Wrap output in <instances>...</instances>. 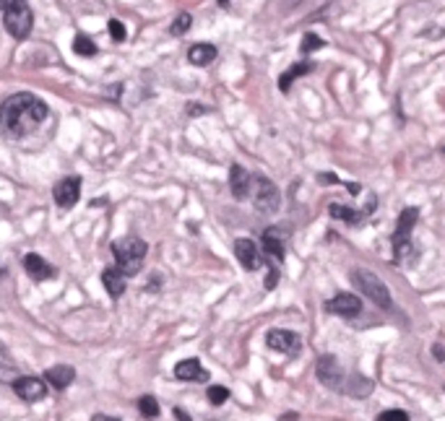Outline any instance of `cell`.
<instances>
[{
  "label": "cell",
  "mask_w": 445,
  "mask_h": 421,
  "mask_svg": "<svg viewBox=\"0 0 445 421\" xmlns=\"http://www.w3.org/2000/svg\"><path fill=\"white\" fill-rule=\"evenodd\" d=\"M49 115L47 104L34 94H13L0 104V127L13 138L31 133Z\"/></svg>",
  "instance_id": "6da1fadb"
},
{
  "label": "cell",
  "mask_w": 445,
  "mask_h": 421,
  "mask_svg": "<svg viewBox=\"0 0 445 421\" xmlns=\"http://www.w3.org/2000/svg\"><path fill=\"white\" fill-rule=\"evenodd\" d=\"M146 242L139 239V237H123V239H115L112 242V255H115V268L125 276H136L143 268V257H146Z\"/></svg>",
  "instance_id": "7a4b0ae2"
},
{
  "label": "cell",
  "mask_w": 445,
  "mask_h": 421,
  "mask_svg": "<svg viewBox=\"0 0 445 421\" xmlns=\"http://www.w3.org/2000/svg\"><path fill=\"white\" fill-rule=\"evenodd\" d=\"M31 24H34V16H31V8L26 0H8V6L3 8V26L8 31L13 40H26L31 34Z\"/></svg>",
  "instance_id": "3957f363"
},
{
  "label": "cell",
  "mask_w": 445,
  "mask_h": 421,
  "mask_svg": "<svg viewBox=\"0 0 445 421\" xmlns=\"http://www.w3.org/2000/svg\"><path fill=\"white\" fill-rule=\"evenodd\" d=\"M352 284H354L370 302H375L377 307H383V310H391V307H393V299H391L388 286L383 284L373 271H367V268H354V271H352Z\"/></svg>",
  "instance_id": "277c9868"
},
{
  "label": "cell",
  "mask_w": 445,
  "mask_h": 421,
  "mask_svg": "<svg viewBox=\"0 0 445 421\" xmlns=\"http://www.w3.org/2000/svg\"><path fill=\"white\" fill-rule=\"evenodd\" d=\"M250 187H253V206H256L258 214L263 216H274L281 206V193L279 187L268 180V177H253L250 180Z\"/></svg>",
  "instance_id": "5b68a950"
},
{
  "label": "cell",
  "mask_w": 445,
  "mask_h": 421,
  "mask_svg": "<svg viewBox=\"0 0 445 421\" xmlns=\"http://www.w3.org/2000/svg\"><path fill=\"white\" fill-rule=\"evenodd\" d=\"M315 374L320 385H326L328 390H341L344 385V370L334 354H323L320 359L315 362Z\"/></svg>",
  "instance_id": "8992f818"
},
{
  "label": "cell",
  "mask_w": 445,
  "mask_h": 421,
  "mask_svg": "<svg viewBox=\"0 0 445 421\" xmlns=\"http://www.w3.org/2000/svg\"><path fill=\"white\" fill-rule=\"evenodd\" d=\"M266 343L268 349L287 354V356H295V354L302 351V338L295 331H287V328H271L266 333Z\"/></svg>",
  "instance_id": "52a82bcc"
},
{
  "label": "cell",
  "mask_w": 445,
  "mask_h": 421,
  "mask_svg": "<svg viewBox=\"0 0 445 421\" xmlns=\"http://www.w3.org/2000/svg\"><path fill=\"white\" fill-rule=\"evenodd\" d=\"M10 388H13V392L19 395L21 401H26V403H37L47 395V385H45V380H40V377H21L19 374L16 380L10 382Z\"/></svg>",
  "instance_id": "ba28073f"
},
{
  "label": "cell",
  "mask_w": 445,
  "mask_h": 421,
  "mask_svg": "<svg viewBox=\"0 0 445 421\" xmlns=\"http://www.w3.org/2000/svg\"><path fill=\"white\" fill-rule=\"evenodd\" d=\"M52 196H55V203L60 208H73L81 198V177H63L52 190Z\"/></svg>",
  "instance_id": "9c48e42d"
},
{
  "label": "cell",
  "mask_w": 445,
  "mask_h": 421,
  "mask_svg": "<svg viewBox=\"0 0 445 421\" xmlns=\"http://www.w3.org/2000/svg\"><path fill=\"white\" fill-rule=\"evenodd\" d=\"M326 310L331 315H338V317H357L362 312V299L357 294H349V292H341L334 299L326 302Z\"/></svg>",
  "instance_id": "30bf717a"
},
{
  "label": "cell",
  "mask_w": 445,
  "mask_h": 421,
  "mask_svg": "<svg viewBox=\"0 0 445 421\" xmlns=\"http://www.w3.org/2000/svg\"><path fill=\"white\" fill-rule=\"evenodd\" d=\"M235 255H237L240 265H242L245 271H258V268L263 265V257L258 253V245L250 237H240L237 242H235Z\"/></svg>",
  "instance_id": "8fae6325"
},
{
  "label": "cell",
  "mask_w": 445,
  "mask_h": 421,
  "mask_svg": "<svg viewBox=\"0 0 445 421\" xmlns=\"http://www.w3.org/2000/svg\"><path fill=\"white\" fill-rule=\"evenodd\" d=\"M263 253H266V260L271 263H281L284 257V232L279 226H268L263 232Z\"/></svg>",
  "instance_id": "7c38bea8"
},
{
  "label": "cell",
  "mask_w": 445,
  "mask_h": 421,
  "mask_svg": "<svg viewBox=\"0 0 445 421\" xmlns=\"http://www.w3.org/2000/svg\"><path fill=\"white\" fill-rule=\"evenodd\" d=\"M24 268H26V273L34 278V281H47L55 276V268L37 253H26L24 255Z\"/></svg>",
  "instance_id": "4fadbf2b"
},
{
  "label": "cell",
  "mask_w": 445,
  "mask_h": 421,
  "mask_svg": "<svg viewBox=\"0 0 445 421\" xmlns=\"http://www.w3.org/2000/svg\"><path fill=\"white\" fill-rule=\"evenodd\" d=\"M250 180L253 177L247 175L245 167H240V164H232L229 167V190H232V196L237 198V200H245L247 193H250Z\"/></svg>",
  "instance_id": "5bb4252c"
},
{
  "label": "cell",
  "mask_w": 445,
  "mask_h": 421,
  "mask_svg": "<svg viewBox=\"0 0 445 421\" xmlns=\"http://www.w3.org/2000/svg\"><path fill=\"white\" fill-rule=\"evenodd\" d=\"M175 377L182 382H206L208 372L201 367L198 359H182L180 364H175Z\"/></svg>",
  "instance_id": "9a60e30c"
},
{
  "label": "cell",
  "mask_w": 445,
  "mask_h": 421,
  "mask_svg": "<svg viewBox=\"0 0 445 421\" xmlns=\"http://www.w3.org/2000/svg\"><path fill=\"white\" fill-rule=\"evenodd\" d=\"M45 380H47L55 390H65L70 382L76 380V370L68 367V364H55V367H49L47 372H45Z\"/></svg>",
  "instance_id": "2e32d148"
},
{
  "label": "cell",
  "mask_w": 445,
  "mask_h": 421,
  "mask_svg": "<svg viewBox=\"0 0 445 421\" xmlns=\"http://www.w3.org/2000/svg\"><path fill=\"white\" fill-rule=\"evenodd\" d=\"M341 390H344L346 395H352V398H367V395L373 392V380L354 372V374H349V377H344Z\"/></svg>",
  "instance_id": "e0dca14e"
},
{
  "label": "cell",
  "mask_w": 445,
  "mask_h": 421,
  "mask_svg": "<svg viewBox=\"0 0 445 421\" xmlns=\"http://www.w3.org/2000/svg\"><path fill=\"white\" fill-rule=\"evenodd\" d=\"M217 52L219 49L214 45H208V42H198L193 47L188 49V60L198 68H203V65H211L214 60H217Z\"/></svg>",
  "instance_id": "ac0fdd59"
},
{
  "label": "cell",
  "mask_w": 445,
  "mask_h": 421,
  "mask_svg": "<svg viewBox=\"0 0 445 421\" xmlns=\"http://www.w3.org/2000/svg\"><path fill=\"white\" fill-rule=\"evenodd\" d=\"M102 281H104V289H107V294L112 296V299L123 296V294H125V289H128V284H125V276L120 273L118 268H104Z\"/></svg>",
  "instance_id": "d6986e66"
},
{
  "label": "cell",
  "mask_w": 445,
  "mask_h": 421,
  "mask_svg": "<svg viewBox=\"0 0 445 421\" xmlns=\"http://www.w3.org/2000/svg\"><path fill=\"white\" fill-rule=\"evenodd\" d=\"M19 377V364L10 356V351L0 343V382H13Z\"/></svg>",
  "instance_id": "ffe728a7"
},
{
  "label": "cell",
  "mask_w": 445,
  "mask_h": 421,
  "mask_svg": "<svg viewBox=\"0 0 445 421\" xmlns=\"http://www.w3.org/2000/svg\"><path fill=\"white\" fill-rule=\"evenodd\" d=\"M313 68H315V65H313V63H307V60H305V63H295V65H289L287 73H281V79H279V88L287 94L289 86H292V81L299 79V76H307V73H310Z\"/></svg>",
  "instance_id": "44dd1931"
},
{
  "label": "cell",
  "mask_w": 445,
  "mask_h": 421,
  "mask_svg": "<svg viewBox=\"0 0 445 421\" xmlns=\"http://www.w3.org/2000/svg\"><path fill=\"white\" fill-rule=\"evenodd\" d=\"M328 214L334 216V219H338V221H346V224H357V221L365 219L362 211H354V208L341 206V203H331V206H328Z\"/></svg>",
  "instance_id": "7402d4cb"
},
{
  "label": "cell",
  "mask_w": 445,
  "mask_h": 421,
  "mask_svg": "<svg viewBox=\"0 0 445 421\" xmlns=\"http://www.w3.org/2000/svg\"><path fill=\"white\" fill-rule=\"evenodd\" d=\"M416 216H419L416 208H404V211L398 214V224H396L393 237H409L412 235V229H414V224H416Z\"/></svg>",
  "instance_id": "603a6c76"
},
{
  "label": "cell",
  "mask_w": 445,
  "mask_h": 421,
  "mask_svg": "<svg viewBox=\"0 0 445 421\" xmlns=\"http://www.w3.org/2000/svg\"><path fill=\"white\" fill-rule=\"evenodd\" d=\"M73 52L81 55V58H94V55H97V45H94L91 37H86V34H76V40H73Z\"/></svg>",
  "instance_id": "cb8c5ba5"
},
{
  "label": "cell",
  "mask_w": 445,
  "mask_h": 421,
  "mask_svg": "<svg viewBox=\"0 0 445 421\" xmlns=\"http://www.w3.org/2000/svg\"><path fill=\"white\" fill-rule=\"evenodd\" d=\"M139 411L143 419H157L159 416V403L154 395H141L139 398Z\"/></svg>",
  "instance_id": "d4e9b609"
},
{
  "label": "cell",
  "mask_w": 445,
  "mask_h": 421,
  "mask_svg": "<svg viewBox=\"0 0 445 421\" xmlns=\"http://www.w3.org/2000/svg\"><path fill=\"white\" fill-rule=\"evenodd\" d=\"M190 24H193V16H190V13H180L178 19L172 21V26H169V34H175V37H182V34L190 29Z\"/></svg>",
  "instance_id": "484cf974"
},
{
  "label": "cell",
  "mask_w": 445,
  "mask_h": 421,
  "mask_svg": "<svg viewBox=\"0 0 445 421\" xmlns=\"http://www.w3.org/2000/svg\"><path fill=\"white\" fill-rule=\"evenodd\" d=\"M320 47H326V42L320 40V37H318V34H313V31H307L305 37H302V52H305V55H310V52H315V49H320Z\"/></svg>",
  "instance_id": "4316f807"
},
{
  "label": "cell",
  "mask_w": 445,
  "mask_h": 421,
  "mask_svg": "<svg viewBox=\"0 0 445 421\" xmlns=\"http://www.w3.org/2000/svg\"><path fill=\"white\" fill-rule=\"evenodd\" d=\"M206 395H208V401L214 403V406H221V403L229 401V390L224 388V385H211Z\"/></svg>",
  "instance_id": "83f0119b"
},
{
  "label": "cell",
  "mask_w": 445,
  "mask_h": 421,
  "mask_svg": "<svg viewBox=\"0 0 445 421\" xmlns=\"http://www.w3.org/2000/svg\"><path fill=\"white\" fill-rule=\"evenodd\" d=\"M375 421H409V413L404 408H388V411L377 413Z\"/></svg>",
  "instance_id": "f1b7e54d"
},
{
  "label": "cell",
  "mask_w": 445,
  "mask_h": 421,
  "mask_svg": "<svg viewBox=\"0 0 445 421\" xmlns=\"http://www.w3.org/2000/svg\"><path fill=\"white\" fill-rule=\"evenodd\" d=\"M107 29H109V37H112L115 42H125V37H128V34H125V26H123V21H118V19L109 21Z\"/></svg>",
  "instance_id": "f546056e"
},
{
  "label": "cell",
  "mask_w": 445,
  "mask_h": 421,
  "mask_svg": "<svg viewBox=\"0 0 445 421\" xmlns=\"http://www.w3.org/2000/svg\"><path fill=\"white\" fill-rule=\"evenodd\" d=\"M268 263V276H266V289H276L279 284V265L271 263V260H266Z\"/></svg>",
  "instance_id": "4dcf8cb0"
},
{
  "label": "cell",
  "mask_w": 445,
  "mask_h": 421,
  "mask_svg": "<svg viewBox=\"0 0 445 421\" xmlns=\"http://www.w3.org/2000/svg\"><path fill=\"white\" fill-rule=\"evenodd\" d=\"M318 185H344L336 175H331V172H320L318 175Z\"/></svg>",
  "instance_id": "1f68e13d"
},
{
  "label": "cell",
  "mask_w": 445,
  "mask_h": 421,
  "mask_svg": "<svg viewBox=\"0 0 445 421\" xmlns=\"http://www.w3.org/2000/svg\"><path fill=\"white\" fill-rule=\"evenodd\" d=\"M203 112H208V107H201V104H188V115H203Z\"/></svg>",
  "instance_id": "d6a6232c"
},
{
  "label": "cell",
  "mask_w": 445,
  "mask_h": 421,
  "mask_svg": "<svg viewBox=\"0 0 445 421\" xmlns=\"http://www.w3.org/2000/svg\"><path fill=\"white\" fill-rule=\"evenodd\" d=\"M91 421H123V419H118V416H107V413H94Z\"/></svg>",
  "instance_id": "836d02e7"
},
{
  "label": "cell",
  "mask_w": 445,
  "mask_h": 421,
  "mask_svg": "<svg viewBox=\"0 0 445 421\" xmlns=\"http://www.w3.org/2000/svg\"><path fill=\"white\" fill-rule=\"evenodd\" d=\"M432 356H435L437 362H443V359H445V354H443V346H440V343H435V346H432Z\"/></svg>",
  "instance_id": "e575fe53"
},
{
  "label": "cell",
  "mask_w": 445,
  "mask_h": 421,
  "mask_svg": "<svg viewBox=\"0 0 445 421\" xmlns=\"http://www.w3.org/2000/svg\"><path fill=\"white\" fill-rule=\"evenodd\" d=\"M172 413H175V419H178V421H193L188 413L182 411V408H172Z\"/></svg>",
  "instance_id": "d590c367"
},
{
  "label": "cell",
  "mask_w": 445,
  "mask_h": 421,
  "mask_svg": "<svg viewBox=\"0 0 445 421\" xmlns=\"http://www.w3.org/2000/svg\"><path fill=\"white\" fill-rule=\"evenodd\" d=\"M219 6H221V8H229V0H217Z\"/></svg>",
  "instance_id": "8d00e7d4"
},
{
  "label": "cell",
  "mask_w": 445,
  "mask_h": 421,
  "mask_svg": "<svg viewBox=\"0 0 445 421\" xmlns=\"http://www.w3.org/2000/svg\"><path fill=\"white\" fill-rule=\"evenodd\" d=\"M6 6H8V0H0V10L6 8Z\"/></svg>",
  "instance_id": "74e56055"
},
{
  "label": "cell",
  "mask_w": 445,
  "mask_h": 421,
  "mask_svg": "<svg viewBox=\"0 0 445 421\" xmlns=\"http://www.w3.org/2000/svg\"><path fill=\"white\" fill-rule=\"evenodd\" d=\"M3 276H6V271H3V268H0V278H3Z\"/></svg>",
  "instance_id": "f35d334b"
}]
</instances>
